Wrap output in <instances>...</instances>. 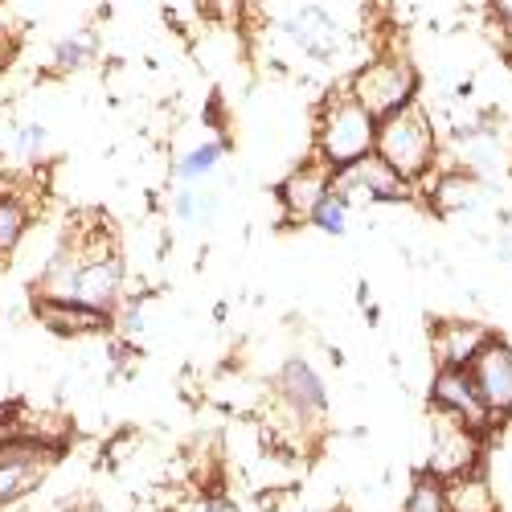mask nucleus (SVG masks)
Wrapping results in <instances>:
<instances>
[{"instance_id": "nucleus-1", "label": "nucleus", "mask_w": 512, "mask_h": 512, "mask_svg": "<svg viewBox=\"0 0 512 512\" xmlns=\"http://www.w3.org/2000/svg\"><path fill=\"white\" fill-rule=\"evenodd\" d=\"M373 152L386 160L406 185L422 181L435 168V156H439V136L431 127V115H426L418 103H410V107L394 111L390 119H381Z\"/></svg>"}, {"instance_id": "nucleus-2", "label": "nucleus", "mask_w": 512, "mask_h": 512, "mask_svg": "<svg viewBox=\"0 0 512 512\" xmlns=\"http://www.w3.org/2000/svg\"><path fill=\"white\" fill-rule=\"evenodd\" d=\"M316 144H320L324 164H332L336 173H340V168H353L357 160L373 156V148H377V119L353 95L332 99L320 111Z\"/></svg>"}, {"instance_id": "nucleus-3", "label": "nucleus", "mask_w": 512, "mask_h": 512, "mask_svg": "<svg viewBox=\"0 0 512 512\" xmlns=\"http://www.w3.org/2000/svg\"><path fill=\"white\" fill-rule=\"evenodd\" d=\"M50 283H54V300L107 312L123 287V263H119V254L99 250V254H87V259H74L70 267L58 263V271H50Z\"/></svg>"}, {"instance_id": "nucleus-4", "label": "nucleus", "mask_w": 512, "mask_h": 512, "mask_svg": "<svg viewBox=\"0 0 512 512\" xmlns=\"http://www.w3.org/2000/svg\"><path fill=\"white\" fill-rule=\"evenodd\" d=\"M349 95L381 123V119H390L394 111L410 107L414 95H418V70L406 62V58H373L357 78H353V87Z\"/></svg>"}, {"instance_id": "nucleus-5", "label": "nucleus", "mask_w": 512, "mask_h": 512, "mask_svg": "<svg viewBox=\"0 0 512 512\" xmlns=\"http://www.w3.org/2000/svg\"><path fill=\"white\" fill-rule=\"evenodd\" d=\"M480 455H484V435H476L472 426H463L447 414H435L431 422V467L439 480H459V476H472L480 467Z\"/></svg>"}, {"instance_id": "nucleus-6", "label": "nucleus", "mask_w": 512, "mask_h": 512, "mask_svg": "<svg viewBox=\"0 0 512 512\" xmlns=\"http://www.w3.org/2000/svg\"><path fill=\"white\" fill-rule=\"evenodd\" d=\"M467 373H472V386H476L484 410L492 414V422H504L512 414V345L492 336L484 353L467 365Z\"/></svg>"}, {"instance_id": "nucleus-7", "label": "nucleus", "mask_w": 512, "mask_h": 512, "mask_svg": "<svg viewBox=\"0 0 512 512\" xmlns=\"http://www.w3.org/2000/svg\"><path fill=\"white\" fill-rule=\"evenodd\" d=\"M431 410L435 414H447L463 426H472L476 435H488L492 431V414L484 410L476 386H472V373L467 369H439L435 373V386H431Z\"/></svg>"}, {"instance_id": "nucleus-8", "label": "nucleus", "mask_w": 512, "mask_h": 512, "mask_svg": "<svg viewBox=\"0 0 512 512\" xmlns=\"http://www.w3.org/2000/svg\"><path fill=\"white\" fill-rule=\"evenodd\" d=\"M332 189L349 205H353V197H369V201H406V197H414V185H406L377 152L357 160L353 168H340Z\"/></svg>"}, {"instance_id": "nucleus-9", "label": "nucleus", "mask_w": 512, "mask_h": 512, "mask_svg": "<svg viewBox=\"0 0 512 512\" xmlns=\"http://www.w3.org/2000/svg\"><path fill=\"white\" fill-rule=\"evenodd\" d=\"M46 459H50V447L33 439H13L9 447H0V504L29 492L41 480V472H46Z\"/></svg>"}, {"instance_id": "nucleus-10", "label": "nucleus", "mask_w": 512, "mask_h": 512, "mask_svg": "<svg viewBox=\"0 0 512 512\" xmlns=\"http://www.w3.org/2000/svg\"><path fill=\"white\" fill-rule=\"evenodd\" d=\"M488 340H492V332L476 320H443V324H435V336H431L435 365L439 369H467L484 353Z\"/></svg>"}, {"instance_id": "nucleus-11", "label": "nucleus", "mask_w": 512, "mask_h": 512, "mask_svg": "<svg viewBox=\"0 0 512 512\" xmlns=\"http://www.w3.org/2000/svg\"><path fill=\"white\" fill-rule=\"evenodd\" d=\"M332 193V177L324 173V164H304L279 185V201H283V213L287 222H312L316 205Z\"/></svg>"}, {"instance_id": "nucleus-12", "label": "nucleus", "mask_w": 512, "mask_h": 512, "mask_svg": "<svg viewBox=\"0 0 512 512\" xmlns=\"http://www.w3.org/2000/svg\"><path fill=\"white\" fill-rule=\"evenodd\" d=\"M275 386H279V394H283V402H287L291 410H300V414H308V418L324 414V381H320L316 369H308L304 361H287V365L279 369V377H275Z\"/></svg>"}, {"instance_id": "nucleus-13", "label": "nucleus", "mask_w": 512, "mask_h": 512, "mask_svg": "<svg viewBox=\"0 0 512 512\" xmlns=\"http://www.w3.org/2000/svg\"><path fill=\"white\" fill-rule=\"evenodd\" d=\"M37 316L46 320L58 336H87V332L111 328V312L87 308V304H70V300H41L37 304Z\"/></svg>"}, {"instance_id": "nucleus-14", "label": "nucleus", "mask_w": 512, "mask_h": 512, "mask_svg": "<svg viewBox=\"0 0 512 512\" xmlns=\"http://www.w3.org/2000/svg\"><path fill=\"white\" fill-rule=\"evenodd\" d=\"M283 29L300 41L308 54H328L336 46V29H332V17L324 9H295L283 21Z\"/></svg>"}, {"instance_id": "nucleus-15", "label": "nucleus", "mask_w": 512, "mask_h": 512, "mask_svg": "<svg viewBox=\"0 0 512 512\" xmlns=\"http://www.w3.org/2000/svg\"><path fill=\"white\" fill-rule=\"evenodd\" d=\"M447 500H451V512H496L492 484H488L480 472L451 480V484H447Z\"/></svg>"}, {"instance_id": "nucleus-16", "label": "nucleus", "mask_w": 512, "mask_h": 512, "mask_svg": "<svg viewBox=\"0 0 512 512\" xmlns=\"http://www.w3.org/2000/svg\"><path fill=\"white\" fill-rule=\"evenodd\" d=\"M402 512H451V500H447V480H439L435 472H422L414 476L410 484V496H406V508Z\"/></svg>"}, {"instance_id": "nucleus-17", "label": "nucleus", "mask_w": 512, "mask_h": 512, "mask_svg": "<svg viewBox=\"0 0 512 512\" xmlns=\"http://www.w3.org/2000/svg\"><path fill=\"white\" fill-rule=\"evenodd\" d=\"M480 197H492V189L476 173H451L439 189L443 209H472V205H480Z\"/></svg>"}, {"instance_id": "nucleus-18", "label": "nucleus", "mask_w": 512, "mask_h": 512, "mask_svg": "<svg viewBox=\"0 0 512 512\" xmlns=\"http://www.w3.org/2000/svg\"><path fill=\"white\" fill-rule=\"evenodd\" d=\"M218 164H222V140H205V144L189 148V152L177 160V177L189 185V181H201L205 173H213Z\"/></svg>"}, {"instance_id": "nucleus-19", "label": "nucleus", "mask_w": 512, "mask_h": 512, "mask_svg": "<svg viewBox=\"0 0 512 512\" xmlns=\"http://www.w3.org/2000/svg\"><path fill=\"white\" fill-rule=\"evenodd\" d=\"M312 226H316V230H324V234H345V226H349V201L332 189V193L316 205Z\"/></svg>"}, {"instance_id": "nucleus-20", "label": "nucleus", "mask_w": 512, "mask_h": 512, "mask_svg": "<svg viewBox=\"0 0 512 512\" xmlns=\"http://www.w3.org/2000/svg\"><path fill=\"white\" fill-rule=\"evenodd\" d=\"M21 226H25V209L9 197H0V250H9L21 238Z\"/></svg>"}, {"instance_id": "nucleus-21", "label": "nucleus", "mask_w": 512, "mask_h": 512, "mask_svg": "<svg viewBox=\"0 0 512 512\" xmlns=\"http://www.w3.org/2000/svg\"><path fill=\"white\" fill-rule=\"evenodd\" d=\"M91 37H82V33H74V37H66V41H58V50H54V62L58 66H78V62H87L91 58Z\"/></svg>"}, {"instance_id": "nucleus-22", "label": "nucleus", "mask_w": 512, "mask_h": 512, "mask_svg": "<svg viewBox=\"0 0 512 512\" xmlns=\"http://www.w3.org/2000/svg\"><path fill=\"white\" fill-rule=\"evenodd\" d=\"M46 140H50L46 127H41V123H29V127H21V132H17V152H21V156H33V152L46 148Z\"/></svg>"}, {"instance_id": "nucleus-23", "label": "nucleus", "mask_w": 512, "mask_h": 512, "mask_svg": "<svg viewBox=\"0 0 512 512\" xmlns=\"http://www.w3.org/2000/svg\"><path fill=\"white\" fill-rule=\"evenodd\" d=\"M205 205H209L205 197H197L193 189H185V193H177V218L181 222H197V218H205V213H209Z\"/></svg>"}, {"instance_id": "nucleus-24", "label": "nucleus", "mask_w": 512, "mask_h": 512, "mask_svg": "<svg viewBox=\"0 0 512 512\" xmlns=\"http://www.w3.org/2000/svg\"><path fill=\"white\" fill-rule=\"evenodd\" d=\"M492 17L500 21V29H504L508 41H512V0H496V5H492Z\"/></svg>"}, {"instance_id": "nucleus-25", "label": "nucleus", "mask_w": 512, "mask_h": 512, "mask_svg": "<svg viewBox=\"0 0 512 512\" xmlns=\"http://www.w3.org/2000/svg\"><path fill=\"white\" fill-rule=\"evenodd\" d=\"M5 58H9V50H5V46H0V66H5Z\"/></svg>"}, {"instance_id": "nucleus-26", "label": "nucleus", "mask_w": 512, "mask_h": 512, "mask_svg": "<svg viewBox=\"0 0 512 512\" xmlns=\"http://www.w3.org/2000/svg\"><path fill=\"white\" fill-rule=\"evenodd\" d=\"M508 58H512V41H508Z\"/></svg>"}, {"instance_id": "nucleus-27", "label": "nucleus", "mask_w": 512, "mask_h": 512, "mask_svg": "<svg viewBox=\"0 0 512 512\" xmlns=\"http://www.w3.org/2000/svg\"><path fill=\"white\" fill-rule=\"evenodd\" d=\"M508 234H512V218H508Z\"/></svg>"}, {"instance_id": "nucleus-28", "label": "nucleus", "mask_w": 512, "mask_h": 512, "mask_svg": "<svg viewBox=\"0 0 512 512\" xmlns=\"http://www.w3.org/2000/svg\"><path fill=\"white\" fill-rule=\"evenodd\" d=\"M304 512H312V508H304Z\"/></svg>"}]
</instances>
